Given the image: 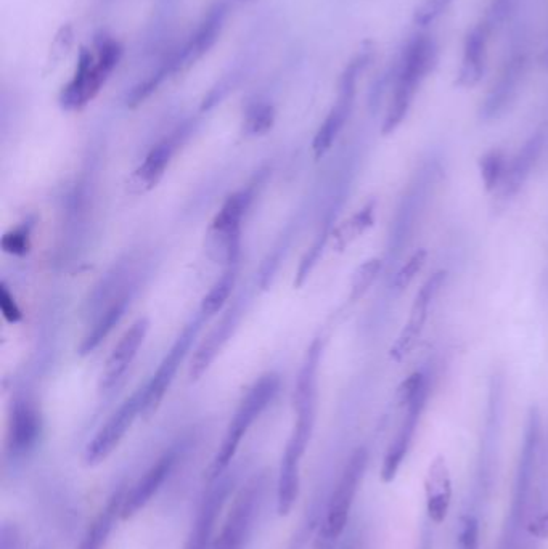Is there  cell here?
I'll return each instance as SVG.
<instances>
[{"label": "cell", "instance_id": "cell-1", "mask_svg": "<svg viewBox=\"0 0 548 549\" xmlns=\"http://www.w3.org/2000/svg\"><path fill=\"white\" fill-rule=\"evenodd\" d=\"M540 447H542V415L539 408L532 405L524 426L523 444H521L515 484H513L512 503H510L499 549H521L523 545V533L524 530H528L529 513H531Z\"/></svg>", "mask_w": 548, "mask_h": 549}, {"label": "cell", "instance_id": "cell-2", "mask_svg": "<svg viewBox=\"0 0 548 549\" xmlns=\"http://www.w3.org/2000/svg\"><path fill=\"white\" fill-rule=\"evenodd\" d=\"M438 50L436 41L426 34L412 37L405 45L401 58L397 60L393 94L381 129L383 134H393L407 118L418 89L438 63Z\"/></svg>", "mask_w": 548, "mask_h": 549}, {"label": "cell", "instance_id": "cell-3", "mask_svg": "<svg viewBox=\"0 0 548 549\" xmlns=\"http://www.w3.org/2000/svg\"><path fill=\"white\" fill-rule=\"evenodd\" d=\"M123 50L121 42L107 34L95 37L94 49L82 47L73 78L60 94L63 110H81L92 102L119 65Z\"/></svg>", "mask_w": 548, "mask_h": 549}, {"label": "cell", "instance_id": "cell-4", "mask_svg": "<svg viewBox=\"0 0 548 549\" xmlns=\"http://www.w3.org/2000/svg\"><path fill=\"white\" fill-rule=\"evenodd\" d=\"M505 375L494 371L487 386L486 419L479 440L478 460H476L475 488H473V509L471 513L479 514V508L491 495L494 484V471L499 458L500 439L505 415Z\"/></svg>", "mask_w": 548, "mask_h": 549}, {"label": "cell", "instance_id": "cell-5", "mask_svg": "<svg viewBox=\"0 0 548 549\" xmlns=\"http://www.w3.org/2000/svg\"><path fill=\"white\" fill-rule=\"evenodd\" d=\"M315 407L317 397L295 400L296 423L291 432L282 463H280L279 477H277V513L279 516H288L295 508L301 488V463L307 445L311 442L315 424Z\"/></svg>", "mask_w": 548, "mask_h": 549}, {"label": "cell", "instance_id": "cell-6", "mask_svg": "<svg viewBox=\"0 0 548 549\" xmlns=\"http://www.w3.org/2000/svg\"><path fill=\"white\" fill-rule=\"evenodd\" d=\"M367 466H369V450L359 447L349 456L348 463L344 466L340 479L333 488L332 497L328 500L324 522L320 527L317 549H333V545L348 527L352 505L356 501Z\"/></svg>", "mask_w": 548, "mask_h": 549}, {"label": "cell", "instance_id": "cell-7", "mask_svg": "<svg viewBox=\"0 0 548 549\" xmlns=\"http://www.w3.org/2000/svg\"><path fill=\"white\" fill-rule=\"evenodd\" d=\"M277 389H279V379L275 376H266L246 394L245 399L238 407L237 413H235L234 419L230 421L229 429L225 432L221 447L217 450L213 463H211L208 472L209 482L219 479L227 472L230 463L237 455L243 437L248 434L250 427L261 416L262 411L266 410L270 400L274 399Z\"/></svg>", "mask_w": 548, "mask_h": 549}, {"label": "cell", "instance_id": "cell-8", "mask_svg": "<svg viewBox=\"0 0 548 549\" xmlns=\"http://www.w3.org/2000/svg\"><path fill=\"white\" fill-rule=\"evenodd\" d=\"M439 164L434 158L426 159L420 166L414 177L409 182L397 208L394 219L393 233H391V246H389V261L401 257L404 249L409 246L412 235L426 204L433 193L434 183L438 179Z\"/></svg>", "mask_w": 548, "mask_h": 549}, {"label": "cell", "instance_id": "cell-9", "mask_svg": "<svg viewBox=\"0 0 548 549\" xmlns=\"http://www.w3.org/2000/svg\"><path fill=\"white\" fill-rule=\"evenodd\" d=\"M267 490L266 474L251 477L237 493L234 505L222 524L221 532L214 538L211 549H245L250 541L254 524L258 521L262 501Z\"/></svg>", "mask_w": 548, "mask_h": 549}, {"label": "cell", "instance_id": "cell-10", "mask_svg": "<svg viewBox=\"0 0 548 549\" xmlns=\"http://www.w3.org/2000/svg\"><path fill=\"white\" fill-rule=\"evenodd\" d=\"M372 60V52H360L356 58L349 61L348 66L344 68L338 82V95H336L335 105L325 118L324 124L320 126L319 132L314 139L315 158H322L330 148L336 137L343 131L344 124L348 122L351 116L352 106L356 100L357 81L360 74L364 73L365 68L369 66Z\"/></svg>", "mask_w": 548, "mask_h": 549}, {"label": "cell", "instance_id": "cell-11", "mask_svg": "<svg viewBox=\"0 0 548 549\" xmlns=\"http://www.w3.org/2000/svg\"><path fill=\"white\" fill-rule=\"evenodd\" d=\"M446 270L434 272L428 280L423 283L422 288L415 294L414 304L410 307L409 320L405 323L401 333L397 336L396 342L389 350V357L396 363H401L405 357L412 354L417 347L418 341L422 338L425 330L426 320L430 315V307L438 296L442 286L446 285Z\"/></svg>", "mask_w": 548, "mask_h": 549}, {"label": "cell", "instance_id": "cell-12", "mask_svg": "<svg viewBox=\"0 0 548 549\" xmlns=\"http://www.w3.org/2000/svg\"><path fill=\"white\" fill-rule=\"evenodd\" d=\"M234 485L235 480L232 477H225V474L209 482L208 490L198 505L184 549H211L216 538L217 521L229 501Z\"/></svg>", "mask_w": 548, "mask_h": 549}, {"label": "cell", "instance_id": "cell-13", "mask_svg": "<svg viewBox=\"0 0 548 549\" xmlns=\"http://www.w3.org/2000/svg\"><path fill=\"white\" fill-rule=\"evenodd\" d=\"M245 193H237L225 201L221 211L214 217L213 225L209 230V253L216 261L234 264L240 248V225L245 214Z\"/></svg>", "mask_w": 548, "mask_h": 549}, {"label": "cell", "instance_id": "cell-14", "mask_svg": "<svg viewBox=\"0 0 548 549\" xmlns=\"http://www.w3.org/2000/svg\"><path fill=\"white\" fill-rule=\"evenodd\" d=\"M139 413H142V392L127 399L110 416L107 423L103 424L102 429L87 445L86 452H84V463L87 466H99L100 463L107 460L108 456L115 452L118 445L121 444V440L131 429Z\"/></svg>", "mask_w": 548, "mask_h": 549}, {"label": "cell", "instance_id": "cell-15", "mask_svg": "<svg viewBox=\"0 0 548 549\" xmlns=\"http://www.w3.org/2000/svg\"><path fill=\"white\" fill-rule=\"evenodd\" d=\"M430 394L431 386L423 389L417 397L410 400L404 407L405 413L401 426L397 429L394 439L391 440V444H389L388 450H386L383 466H381V479L386 484L396 479L397 472H399L402 463H404L405 458L409 455L410 447L414 444L418 424H420V419H422L426 402L430 399Z\"/></svg>", "mask_w": 548, "mask_h": 549}, {"label": "cell", "instance_id": "cell-16", "mask_svg": "<svg viewBox=\"0 0 548 549\" xmlns=\"http://www.w3.org/2000/svg\"><path fill=\"white\" fill-rule=\"evenodd\" d=\"M526 65H528V57H526V52L521 49L512 52V55L504 61L499 76L495 79L484 98L483 105L479 108V118L486 122L494 121L507 110L520 90L521 81L526 73Z\"/></svg>", "mask_w": 548, "mask_h": 549}, {"label": "cell", "instance_id": "cell-17", "mask_svg": "<svg viewBox=\"0 0 548 549\" xmlns=\"http://www.w3.org/2000/svg\"><path fill=\"white\" fill-rule=\"evenodd\" d=\"M230 0H216L205 17L201 18L198 23L195 33L177 47V55H179L180 68L187 70L190 66L195 65L198 60L205 57L209 50L213 49L217 39L221 36L224 29L225 21L229 18Z\"/></svg>", "mask_w": 548, "mask_h": 549}, {"label": "cell", "instance_id": "cell-18", "mask_svg": "<svg viewBox=\"0 0 548 549\" xmlns=\"http://www.w3.org/2000/svg\"><path fill=\"white\" fill-rule=\"evenodd\" d=\"M177 453L168 452L161 456L160 460L150 466L144 476L140 477L124 495L123 506H121V519H131L135 514L142 511L145 506L153 500L156 493L166 484L176 468Z\"/></svg>", "mask_w": 548, "mask_h": 549}, {"label": "cell", "instance_id": "cell-19", "mask_svg": "<svg viewBox=\"0 0 548 549\" xmlns=\"http://www.w3.org/2000/svg\"><path fill=\"white\" fill-rule=\"evenodd\" d=\"M544 150V135L540 132L532 134L520 151L508 161L507 174H505L504 183L500 185L499 190L494 193L495 198L500 203L507 204L508 201H512L518 193L521 192V188L524 187V183L528 182L531 177L534 167L539 163L540 155Z\"/></svg>", "mask_w": 548, "mask_h": 549}, {"label": "cell", "instance_id": "cell-20", "mask_svg": "<svg viewBox=\"0 0 548 549\" xmlns=\"http://www.w3.org/2000/svg\"><path fill=\"white\" fill-rule=\"evenodd\" d=\"M452 476L446 458L439 455L431 461L426 472L425 498L428 521L433 524H442L449 516L452 505Z\"/></svg>", "mask_w": 548, "mask_h": 549}, {"label": "cell", "instance_id": "cell-21", "mask_svg": "<svg viewBox=\"0 0 548 549\" xmlns=\"http://www.w3.org/2000/svg\"><path fill=\"white\" fill-rule=\"evenodd\" d=\"M195 331H197V328L190 326L177 339L168 357L164 358L160 368L156 371V375L153 376L152 383L148 384L145 392H142V413L145 416L152 415L153 411L160 407L161 400H163L164 394H166L169 386H171L172 378L176 376L177 368H179L185 352L189 350L190 342H192L193 336H195Z\"/></svg>", "mask_w": 548, "mask_h": 549}, {"label": "cell", "instance_id": "cell-22", "mask_svg": "<svg viewBox=\"0 0 548 549\" xmlns=\"http://www.w3.org/2000/svg\"><path fill=\"white\" fill-rule=\"evenodd\" d=\"M486 20L479 21L478 25L471 28L470 33L465 37L463 44L462 65H460L457 84L462 87H473L481 81L486 68L487 47L494 34Z\"/></svg>", "mask_w": 548, "mask_h": 549}, {"label": "cell", "instance_id": "cell-23", "mask_svg": "<svg viewBox=\"0 0 548 549\" xmlns=\"http://www.w3.org/2000/svg\"><path fill=\"white\" fill-rule=\"evenodd\" d=\"M41 416L29 403H18L13 408L9 426V453L15 460L33 452L41 437Z\"/></svg>", "mask_w": 548, "mask_h": 549}, {"label": "cell", "instance_id": "cell-24", "mask_svg": "<svg viewBox=\"0 0 548 549\" xmlns=\"http://www.w3.org/2000/svg\"><path fill=\"white\" fill-rule=\"evenodd\" d=\"M148 326H150V323H148L147 318H140L124 333L123 338L118 342V346L113 349L110 358H108L107 366L103 370L102 386L105 389L113 386L123 376L127 366L131 365L135 355L139 352L140 346L144 344Z\"/></svg>", "mask_w": 548, "mask_h": 549}, {"label": "cell", "instance_id": "cell-25", "mask_svg": "<svg viewBox=\"0 0 548 549\" xmlns=\"http://www.w3.org/2000/svg\"><path fill=\"white\" fill-rule=\"evenodd\" d=\"M172 153H174V142L172 140H164L160 145H156L147 158L144 164L132 174L129 180V190L134 195H142L155 188L160 182L161 177L171 161Z\"/></svg>", "mask_w": 548, "mask_h": 549}, {"label": "cell", "instance_id": "cell-26", "mask_svg": "<svg viewBox=\"0 0 548 549\" xmlns=\"http://www.w3.org/2000/svg\"><path fill=\"white\" fill-rule=\"evenodd\" d=\"M126 488L119 487L108 498L107 505L103 506L102 511L97 514L94 522L89 525V529L84 533L78 549H103L107 545L111 532L115 529L116 522L121 517V506H123Z\"/></svg>", "mask_w": 548, "mask_h": 549}, {"label": "cell", "instance_id": "cell-27", "mask_svg": "<svg viewBox=\"0 0 548 549\" xmlns=\"http://www.w3.org/2000/svg\"><path fill=\"white\" fill-rule=\"evenodd\" d=\"M375 211H377V203L369 201L354 216L338 225L332 233V248L341 253V251L348 248L349 244L354 243L357 238L364 235L370 227H373Z\"/></svg>", "mask_w": 548, "mask_h": 549}, {"label": "cell", "instance_id": "cell-28", "mask_svg": "<svg viewBox=\"0 0 548 549\" xmlns=\"http://www.w3.org/2000/svg\"><path fill=\"white\" fill-rule=\"evenodd\" d=\"M232 325H234V322H232V317L229 315L221 325L217 326L213 333L209 334V338L198 347L197 354L192 358V365H190V378H201V375L208 370V366L216 358L222 344L229 338Z\"/></svg>", "mask_w": 548, "mask_h": 549}, {"label": "cell", "instance_id": "cell-29", "mask_svg": "<svg viewBox=\"0 0 548 549\" xmlns=\"http://www.w3.org/2000/svg\"><path fill=\"white\" fill-rule=\"evenodd\" d=\"M507 153L500 148H492V150L484 153L478 161L479 174L483 180L484 188L487 192L495 193L499 190L500 185L504 183L505 174L508 167Z\"/></svg>", "mask_w": 548, "mask_h": 549}, {"label": "cell", "instance_id": "cell-30", "mask_svg": "<svg viewBox=\"0 0 548 549\" xmlns=\"http://www.w3.org/2000/svg\"><path fill=\"white\" fill-rule=\"evenodd\" d=\"M383 259L380 257H372L357 267L356 272L352 275L351 281V293H349V301L357 302L359 299L367 294L373 283L380 277L381 270H383Z\"/></svg>", "mask_w": 548, "mask_h": 549}, {"label": "cell", "instance_id": "cell-31", "mask_svg": "<svg viewBox=\"0 0 548 549\" xmlns=\"http://www.w3.org/2000/svg\"><path fill=\"white\" fill-rule=\"evenodd\" d=\"M235 280H237L235 269L225 272L221 280L217 281L216 285L211 288V291L206 294L205 299L201 302V314L206 315V317L217 314L229 299L235 286Z\"/></svg>", "mask_w": 548, "mask_h": 549}, {"label": "cell", "instance_id": "cell-32", "mask_svg": "<svg viewBox=\"0 0 548 549\" xmlns=\"http://www.w3.org/2000/svg\"><path fill=\"white\" fill-rule=\"evenodd\" d=\"M426 257H428V251L425 248L417 249V251L410 254L409 259L401 265V269L397 270L396 275H394L393 285H391L394 293L402 294L405 289L412 285V281L417 278L418 273L423 269Z\"/></svg>", "mask_w": 548, "mask_h": 549}, {"label": "cell", "instance_id": "cell-33", "mask_svg": "<svg viewBox=\"0 0 548 549\" xmlns=\"http://www.w3.org/2000/svg\"><path fill=\"white\" fill-rule=\"evenodd\" d=\"M274 119V106L266 102L254 103L246 111L245 131L250 135L266 134L274 124Z\"/></svg>", "mask_w": 548, "mask_h": 549}, {"label": "cell", "instance_id": "cell-34", "mask_svg": "<svg viewBox=\"0 0 548 549\" xmlns=\"http://www.w3.org/2000/svg\"><path fill=\"white\" fill-rule=\"evenodd\" d=\"M479 538H481L479 514L465 511V514L460 517L457 546L459 549H479Z\"/></svg>", "mask_w": 548, "mask_h": 549}, {"label": "cell", "instance_id": "cell-35", "mask_svg": "<svg viewBox=\"0 0 548 549\" xmlns=\"http://www.w3.org/2000/svg\"><path fill=\"white\" fill-rule=\"evenodd\" d=\"M123 315V307L121 305H115L113 309L108 310L105 317L100 320L99 325L95 326L94 331L90 334L89 338L84 342L82 350L84 352H89V350L94 349L100 341H102L108 333H110L111 328L118 323L119 318Z\"/></svg>", "mask_w": 548, "mask_h": 549}, {"label": "cell", "instance_id": "cell-36", "mask_svg": "<svg viewBox=\"0 0 548 549\" xmlns=\"http://www.w3.org/2000/svg\"><path fill=\"white\" fill-rule=\"evenodd\" d=\"M454 0H423L422 5L415 10L414 21L417 25L428 26L447 12Z\"/></svg>", "mask_w": 548, "mask_h": 549}, {"label": "cell", "instance_id": "cell-37", "mask_svg": "<svg viewBox=\"0 0 548 549\" xmlns=\"http://www.w3.org/2000/svg\"><path fill=\"white\" fill-rule=\"evenodd\" d=\"M515 4L516 0H491L483 18L497 31L510 18Z\"/></svg>", "mask_w": 548, "mask_h": 549}, {"label": "cell", "instance_id": "cell-38", "mask_svg": "<svg viewBox=\"0 0 548 549\" xmlns=\"http://www.w3.org/2000/svg\"><path fill=\"white\" fill-rule=\"evenodd\" d=\"M0 244H2L5 253L23 256V254L28 253L29 246H31L29 232L26 228H17V230L7 233L0 241Z\"/></svg>", "mask_w": 548, "mask_h": 549}, {"label": "cell", "instance_id": "cell-39", "mask_svg": "<svg viewBox=\"0 0 548 549\" xmlns=\"http://www.w3.org/2000/svg\"><path fill=\"white\" fill-rule=\"evenodd\" d=\"M0 310L4 315L5 320L9 323H17L21 320V310L18 307L15 297L9 293V289L2 286L0 288Z\"/></svg>", "mask_w": 548, "mask_h": 549}, {"label": "cell", "instance_id": "cell-40", "mask_svg": "<svg viewBox=\"0 0 548 549\" xmlns=\"http://www.w3.org/2000/svg\"><path fill=\"white\" fill-rule=\"evenodd\" d=\"M21 535L15 525H2L0 530V549H20Z\"/></svg>", "mask_w": 548, "mask_h": 549}, {"label": "cell", "instance_id": "cell-41", "mask_svg": "<svg viewBox=\"0 0 548 549\" xmlns=\"http://www.w3.org/2000/svg\"><path fill=\"white\" fill-rule=\"evenodd\" d=\"M431 522H425L418 538L417 549H434L433 530L430 527Z\"/></svg>", "mask_w": 548, "mask_h": 549}, {"label": "cell", "instance_id": "cell-42", "mask_svg": "<svg viewBox=\"0 0 548 549\" xmlns=\"http://www.w3.org/2000/svg\"><path fill=\"white\" fill-rule=\"evenodd\" d=\"M542 63H544L545 68H548V39L545 42L544 53H542Z\"/></svg>", "mask_w": 548, "mask_h": 549}]
</instances>
